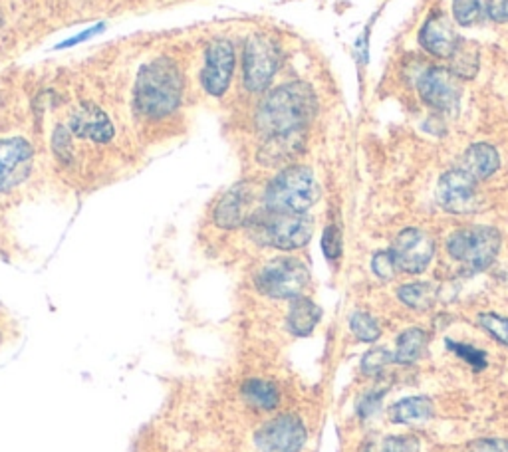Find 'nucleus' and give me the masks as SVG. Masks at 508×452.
I'll return each mask as SVG.
<instances>
[{"mask_svg":"<svg viewBox=\"0 0 508 452\" xmlns=\"http://www.w3.org/2000/svg\"><path fill=\"white\" fill-rule=\"evenodd\" d=\"M437 199L439 205L449 213L466 214L477 211L479 207L477 181L463 169L447 171L443 177L439 179Z\"/></svg>","mask_w":508,"mask_h":452,"instance_id":"1a4fd4ad","label":"nucleus"},{"mask_svg":"<svg viewBox=\"0 0 508 452\" xmlns=\"http://www.w3.org/2000/svg\"><path fill=\"white\" fill-rule=\"evenodd\" d=\"M459 36L443 14H433L431 19L423 24L419 42L421 46L437 58H451L457 44H459Z\"/></svg>","mask_w":508,"mask_h":452,"instance_id":"2eb2a0df","label":"nucleus"},{"mask_svg":"<svg viewBox=\"0 0 508 452\" xmlns=\"http://www.w3.org/2000/svg\"><path fill=\"white\" fill-rule=\"evenodd\" d=\"M322 317L320 308L314 304L312 300L308 298H296L293 300V306H290V312L286 316V325L288 330L294 333V336H310L316 325H318Z\"/></svg>","mask_w":508,"mask_h":452,"instance_id":"6ab92c4d","label":"nucleus"},{"mask_svg":"<svg viewBox=\"0 0 508 452\" xmlns=\"http://www.w3.org/2000/svg\"><path fill=\"white\" fill-rule=\"evenodd\" d=\"M501 167V157L496 149L488 144H474L465 151L461 169L469 173L474 181H485L498 171Z\"/></svg>","mask_w":508,"mask_h":452,"instance_id":"dca6fc26","label":"nucleus"},{"mask_svg":"<svg viewBox=\"0 0 508 452\" xmlns=\"http://www.w3.org/2000/svg\"><path fill=\"white\" fill-rule=\"evenodd\" d=\"M487 14L493 22H508V0H487Z\"/></svg>","mask_w":508,"mask_h":452,"instance_id":"f704fd0d","label":"nucleus"},{"mask_svg":"<svg viewBox=\"0 0 508 452\" xmlns=\"http://www.w3.org/2000/svg\"><path fill=\"white\" fill-rule=\"evenodd\" d=\"M449 254L473 272H481L495 262L501 250V234L490 226H471L451 234Z\"/></svg>","mask_w":508,"mask_h":452,"instance_id":"39448f33","label":"nucleus"},{"mask_svg":"<svg viewBox=\"0 0 508 452\" xmlns=\"http://www.w3.org/2000/svg\"><path fill=\"white\" fill-rule=\"evenodd\" d=\"M280 68V50L269 36L256 35L245 48V86L253 94H261L270 86Z\"/></svg>","mask_w":508,"mask_h":452,"instance_id":"0eeeda50","label":"nucleus"},{"mask_svg":"<svg viewBox=\"0 0 508 452\" xmlns=\"http://www.w3.org/2000/svg\"><path fill=\"white\" fill-rule=\"evenodd\" d=\"M371 268H373V272H376L378 278H381V280L394 278L395 272H397V264L394 261V254H391V250L389 253H378L376 256H373Z\"/></svg>","mask_w":508,"mask_h":452,"instance_id":"2f4dec72","label":"nucleus"},{"mask_svg":"<svg viewBox=\"0 0 508 452\" xmlns=\"http://www.w3.org/2000/svg\"><path fill=\"white\" fill-rule=\"evenodd\" d=\"M389 417L397 425L425 423L433 417V403L429 397H407L389 409Z\"/></svg>","mask_w":508,"mask_h":452,"instance_id":"aec40b11","label":"nucleus"},{"mask_svg":"<svg viewBox=\"0 0 508 452\" xmlns=\"http://www.w3.org/2000/svg\"><path fill=\"white\" fill-rule=\"evenodd\" d=\"M183 74L177 64L168 58H160L145 64L139 70L136 88H133V104L136 110L145 117H165L181 105L183 99Z\"/></svg>","mask_w":508,"mask_h":452,"instance_id":"f03ea898","label":"nucleus"},{"mask_svg":"<svg viewBox=\"0 0 508 452\" xmlns=\"http://www.w3.org/2000/svg\"><path fill=\"white\" fill-rule=\"evenodd\" d=\"M254 442L261 452H298L306 442V426L294 415H280L262 425Z\"/></svg>","mask_w":508,"mask_h":452,"instance_id":"6e6552de","label":"nucleus"},{"mask_svg":"<svg viewBox=\"0 0 508 452\" xmlns=\"http://www.w3.org/2000/svg\"><path fill=\"white\" fill-rule=\"evenodd\" d=\"M300 149H302V131L266 137L261 153H258V161L269 167H277L290 161L294 155H298Z\"/></svg>","mask_w":508,"mask_h":452,"instance_id":"a211bd4d","label":"nucleus"},{"mask_svg":"<svg viewBox=\"0 0 508 452\" xmlns=\"http://www.w3.org/2000/svg\"><path fill=\"white\" fill-rule=\"evenodd\" d=\"M54 153L62 159V161H68L72 157V144H70V133L66 128H58L54 131Z\"/></svg>","mask_w":508,"mask_h":452,"instance_id":"473e14b6","label":"nucleus"},{"mask_svg":"<svg viewBox=\"0 0 508 452\" xmlns=\"http://www.w3.org/2000/svg\"><path fill=\"white\" fill-rule=\"evenodd\" d=\"M433 253H435V245L429 234L419 229H405L399 232L394 240V248H391L397 270L407 274H421L429 266Z\"/></svg>","mask_w":508,"mask_h":452,"instance_id":"9d476101","label":"nucleus"},{"mask_svg":"<svg viewBox=\"0 0 508 452\" xmlns=\"http://www.w3.org/2000/svg\"><path fill=\"white\" fill-rule=\"evenodd\" d=\"M318 183L308 167H286L266 187L264 205L270 211L306 213L318 200Z\"/></svg>","mask_w":508,"mask_h":452,"instance_id":"20e7f679","label":"nucleus"},{"mask_svg":"<svg viewBox=\"0 0 508 452\" xmlns=\"http://www.w3.org/2000/svg\"><path fill=\"white\" fill-rule=\"evenodd\" d=\"M349 328H352L354 336L357 339L365 341V343L378 341L381 336L378 322L373 320L370 314H363V312H356L352 317H349Z\"/></svg>","mask_w":508,"mask_h":452,"instance_id":"a878e982","label":"nucleus"},{"mask_svg":"<svg viewBox=\"0 0 508 452\" xmlns=\"http://www.w3.org/2000/svg\"><path fill=\"white\" fill-rule=\"evenodd\" d=\"M104 30V24H98V27H94V28H90V30H86V32H82V35H78V36H74V38H70V40H66V42H62L60 46L58 48H70V46H76V44H80V42H84V40H90L91 36H96V35H99V32Z\"/></svg>","mask_w":508,"mask_h":452,"instance_id":"c9c22d12","label":"nucleus"},{"mask_svg":"<svg viewBox=\"0 0 508 452\" xmlns=\"http://www.w3.org/2000/svg\"><path fill=\"white\" fill-rule=\"evenodd\" d=\"M365 452H419V440L407 437V434H402V437L389 434L386 439L371 442Z\"/></svg>","mask_w":508,"mask_h":452,"instance_id":"393cba45","label":"nucleus"},{"mask_svg":"<svg viewBox=\"0 0 508 452\" xmlns=\"http://www.w3.org/2000/svg\"><path fill=\"white\" fill-rule=\"evenodd\" d=\"M235 70V48L229 40H215L207 48L205 68L201 72V82L207 94L221 97L229 90Z\"/></svg>","mask_w":508,"mask_h":452,"instance_id":"9b49d317","label":"nucleus"},{"mask_svg":"<svg viewBox=\"0 0 508 452\" xmlns=\"http://www.w3.org/2000/svg\"><path fill=\"white\" fill-rule=\"evenodd\" d=\"M453 14L461 27H471L479 19L481 3L479 0H453Z\"/></svg>","mask_w":508,"mask_h":452,"instance_id":"cd10ccee","label":"nucleus"},{"mask_svg":"<svg viewBox=\"0 0 508 452\" xmlns=\"http://www.w3.org/2000/svg\"><path fill=\"white\" fill-rule=\"evenodd\" d=\"M318 112L314 90L304 82H290L272 90L256 110L254 123L264 137L300 133Z\"/></svg>","mask_w":508,"mask_h":452,"instance_id":"f257e3e1","label":"nucleus"},{"mask_svg":"<svg viewBox=\"0 0 508 452\" xmlns=\"http://www.w3.org/2000/svg\"><path fill=\"white\" fill-rule=\"evenodd\" d=\"M246 207H248V191L243 185L231 189L227 195L221 199V203L216 205L215 222L223 226V229H237V226L248 221Z\"/></svg>","mask_w":508,"mask_h":452,"instance_id":"f3484780","label":"nucleus"},{"mask_svg":"<svg viewBox=\"0 0 508 452\" xmlns=\"http://www.w3.org/2000/svg\"><path fill=\"white\" fill-rule=\"evenodd\" d=\"M32 157L35 151L27 139H0V192L16 187L28 177Z\"/></svg>","mask_w":508,"mask_h":452,"instance_id":"ddd939ff","label":"nucleus"},{"mask_svg":"<svg viewBox=\"0 0 508 452\" xmlns=\"http://www.w3.org/2000/svg\"><path fill=\"white\" fill-rule=\"evenodd\" d=\"M418 90L423 102L437 112H453L459 105L461 90L457 83V75L451 70L431 68L423 72Z\"/></svg>","mask_w":508,"mask_h":452,"instance_id":"f8f14e48","label":"nucleus"},{"mask_svg":"<svg viewBox=\"0 0 508 452\" xmlns=\"http://www.w3.org/2000/svg\"><path fill=\"white\" fill-rule=\"evenodd\" d=\"M70 131L82 139L107 144L113 137V125L110 117L96 104L84 102L70 115Z\"/></svg>","mask_w":508,"mask_h":452,"instance_id":"4468645a","label":"nucleus"},{"mask_svg":"<svg viewBox=\"0 0 508 452\" xmlns=\"http://www.w3.org/2000/svg\"><path fill=\"white\" fill-rule=\"evenodd\" d=\"M243 397L248 405L258 411H272L280 403L277 385L266 379H248L243 385Z\"/></svg>","mask_w":508,"mask_h":452,"instance_id":"412c9836","label":"nucleus"},{"mask_svg":"<svg viewBox=\"0 0 508 452\" xmlns=\"http://www.w3.org/2000/svg\"><path fill=\"white\" fill-rule=\"evenodd\" d=\"M310 284L308 268L296 258H277L256 274V288L264 296L277 300H296Z\"/></svg>","mask_w":508,"mask_h":452,"instance_id":"423d86ee","label":"nucleus"},{"mask_svg":"<svg viewBox=\"0 0 508 452\" xmlns=\"http://www.w3.org/2000/svg\"><path fill=\"white\" fill-rule=\"evenodd\" d=\"M449 349H453L457 355L463 357L466 363H471L474 370H485L487 367V355H485V351H481L477 347H473V346H466V343H455L449 339Z\"/></svg>","mask_w":508,"mask_h":452,"instance_id":"c85d7f7f","label":"nucleus"},{"mask_svg":"<svg viewBox=\"0 0 508 452\" xmlns=\"http://www.w3.org/2000/svg\"><path fill=\"white\" fill-rule=\"evenodd\" d=\"M466 452H508V440L504 439H479L466 448Z\"/></svg>","mask_w":508,"mask_h":452,"instance_id":"72a5a7b5","label":"nucleus"},{"mask_svg":"<svg viewBox=\"0 0 508 452\" xmlns=\"http://www.w3.org/2000/svg\"><path fill=\"white\" fill-rule=\"evenodd\" d=\"M481 328L488 331L498 343L508 346V317L498 314H481L479 316Z\"/></svg>","mask_w":508,"mask_h":452,"instance_id":"bb28decb","label":"nucleus"},{"mask_svg":"<svg viewBox=\"0 0 508 452\" xmlns=\"http://www.w3.org/2000/svg\"><path fill=\"white\" fill-rule=\"evenodd\" d=\"M397 296L405 306H410L413 309H429L433 306V301H435V288L425 282L405 284V286L397 290Z\"/></svg>","mask_w":508,"mask_h":452,"instance_id":"5701e85b","label":"nucleus"},{"mask_svg":"<svg viewBox=\"0 0 508 452\" xmlns=\"http://www.w3.org/2000/svg\"><path fill=\"white\" fill-rule=\"evenodd\" d=\"M389 362H395L394 355H391L389 351H386V349H371L368 355H363L362 370H363V373H368V375H376Z\"/></svg>","mask_w":508,"mask_h":452,"instance_id":"c756f323","label":"nucleus"},{"mask_svg":"<svg viewBox=\"0 0 508 452\" xmlns=\"http://www.w3.org/2000/svg\"><path fill=\"white\" fill-rule=\"evenodd\" d=\"M427 349V333L423 330H407L397 338V349L394 359L397 363H413L423 357Z\"/></svg>","mask_w":508,"mask_h":452,"instance_id":"4be33fe9","label":"nucleus"},{"mask_svg":"<svg viewBox=\"0 0 508 452\" xmlns=\"http://www.w3.org/2000/svg\"><path fill=\"white\" fill-rule=\"evenodd\" d=\"M322 250L324 254H326L328 261H338L341 256V234L336 229V226H328L326 230H324V237H322Z\"/></svg>","mask_w":508,"mask_h":452,"instance_id":"7c9ffc66","label":"nucleus"},{"mask_svg":"<svg viewBox=\"0 0 508 452\" xmlns=\"http://www.w3.org/2000/svg\"><path fill=\"white\" fill-rule=\"evenodd\" d=\"M248 232L262 246L278 250H296L306 246L312 238L314 224L304 213H282V211H258L248 216Z\"/></svg>","mask_w":508,"mask_h":452,"instance_id":"7ed1b4c3","label":"nucleus"},{"mask_svg":"<svg viewBox=\"0 0 508 452\" xmlns=\"http://www.w3.org/2000/svg\"><path fill=\"white\" fill-rule=\"evenodd\" d=\"M451 60H453V74L457 78L471 80L479 70V52L473 48V44H466L465 40H459Z\"/></svg>","mask_w":508,"mask_h":452,"instance_id":"b1692460","label":"nucleus"}]
</instances>
